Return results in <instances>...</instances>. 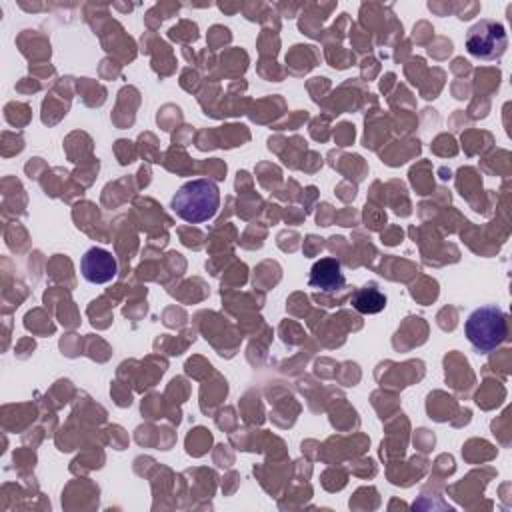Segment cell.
Wrapping results in <instances>:
<instances>
[{
  "label": "cell",
  "instance_id": "4",
  "mask_svg": "<svg viewBox=\"0 0 512 512\" xmlns=\"http://www.w3.org/2000/svg\"><path fill=\"white\" fill-rule=\"evenodd\" d=\"M80 272L90 284H106L116 278L118 264L112 252L100 246H92L80 258Z\"/></svg>",
  "mask_w": 512,
  "mask_h": 512
},
{
  "label": "cell",
  "instance_id": "2",
  "mask_svg": "<svg viewBox=\"0 0 512 512\" xmlns=\"http://www.w3.org/2000/svg\"><path fill=\"white\" fill-rule=\"evenodd\" d=\"M464 336L480 354H490L508 338L506 312L496 304L474 308L464 322Z\"/></svg>",
  "mask_w": 512,
  "mask_h": 512
},
{
  "label": "cell",
  "instance_id": "1",
  "mask_svg": "<svg viewBox=\"0 0 512 512\" xmlns=\"http://www.w3.org/2000/svg\"><path fill=\"white\" fill-rule=\"evenodd\" d=\"M220 206V188L210 178H196L184 182L170 200L172 212L190 224L210 220Z\"/></svg>",
  "mask_w": 512,
  "mask_h": 512
},
{
  "label": "cell",
  "instance_id": "6",
  "mask_svg": "<svg viewBox=\"0 0 512 512\" xmlns=\"http://www.w3.org/2000/svg\"><path fill=\"white\" fill-rule=\"evenodd\" d=\"M350 304L360 314H378L386 308V294L378 288L376 282H366L352 292Z\"/></svg>",
  "mask_w": 512,
  "mask_h": 512
},
{
  "label": "cell",
  "instance_id": "5",
  "mask_svg": "<svg viewBox=\"0 0 512 512\" xmlns=\"http://www.w3.org/2000/svg\"><path fill=\"white\" fill-rule=\"evenodd\" d=\"M346 284L344 272H342V264L340 260L332 258V256H324L320 260H316L310 268V276H308V286L316 288L320 292H338L342 290Z\"/></svg>",
  "mask_w": 512,
  "mask_h": 512
},
{
  "label": "cell",
  "instance_id": "3",
  "mask_svg": "<svg viewBox=\"0 0 512 512\" xmlns=\"http://www.w3.org/2000/svg\"><path fill=\"white\" fill-rule=\"evenodd\" d=\"M508 46L506 28L490 18L478 20L466 34V50L478 60H498Z\"/></svg>",
  "mask_w": 512,
  "mask_h": 512
}]
</instances>
